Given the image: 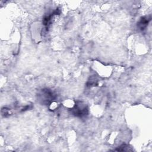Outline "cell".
<instances>
[{"label":"cell","instance_id":"obj_1","mask_svg":"<svg viewBox=\"0 0 152 152\" xmlns=\"http://www.w3.org/2000/svg\"><path fill=\"white\" fill-rule=\"evenodd\" d=\"M73 115L79 117H83L87 114V108L82 102L77 103L71 109Z\"/></svg>","mask_w":152,"mask_h":152},{"label":"cell","instance_id":"obj_2","mask_svg":"<svg viewBox=\"0 0 152 152\" xmlns=\"http://www.w3.org/2000/svg\"><path fill=\"white\" fill-rule=\"evenodd\" d=\"M38 96L39 97V100H40L43 103L45 104L49 103L55 98L53 92L48 89L42 90L40 93L39 94Z\"/></svg>","mask_w":152,"mask_h":152},{"label":"cell","instance_id":"obj_3","mask_svg":"<svg viewBox=\"0 0 152 152\" xmlns=\"http://www.w3.org/2000/svg\"><path fill=\"white\" fill-rule=\"evenodd\" d=\"M150 20V19L148 18V17H142L141 19L140 20V21L138 23V27L141 30H143L147 26Z\"/></svg>","mask_w":152,"mask_h":152}]
</instances>
